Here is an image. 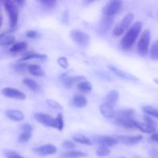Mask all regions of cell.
Returning <instances> with one entry per match:
<instances>
[{"mask_svg":"<svg viewBox=\"0 0 158 158\" xmlns=\"http://www.w3.org/2000/svg\"><path fill=\"white\" fill-rule=\"evenodd\" d=\"M142 28H143V25L140 22H136L131 26V28L128 29L127 33L123 35L121 42H120L121 46L123 49L127 50L134 46L139 34L141 32Z\"/></svg>","mask_w":158,"mask_h":158,"instance_id":"cell-1","label":"cell"},{"mask_svg":"<svg viewBox=\"0 0 158 158\" xmlns=\"http://www.w3.org/2000/svg\"><path fill=\"white\" fill-rule=\"evenodd\" d=\"M2 3L3 4L5 10L7 12L8 16H9V24L12 29L16 26L17 23L19 19V9L13 1H2Z\"/></svg>","mask_w":158,"mask_h":158,"instance_id":"cell-2","label":"cell"},{"mask_svg":"<svg viewBox=\"0 0 158 158\" xmlns=\"http://www.w3.org/2000/svg\"><path fill=\"white\" fill-rule=\"evenodd\" d=\"M134 14L129 13L127 15H125L123 18V19L120 22H119L116 26L114 27V30H113V34L115 36H120L122 35L125 32H126L127 29H128V28L130 27L131 24L132 23L133 20H134Z\"/></svg>","mask_w":158,"mask_h":158,"instance_id":"cell-3","label":"cell"},{"mask_svg":"<svg viewBox=\"0 0 158 158\" xmlns=\"http://www.w3.org/2000/svg\"><path fill=\"white\" fill-rule=\"evenodd\" d=\"M150 43H151V32L148 29H145L137 43V51L140 55L144 56L148 53Z\"/></svg>","mask_w":158,"mask_h":158,"instance_id":"cell-4","label":"cell"},{"mask_svg":"<svg viewBox=\"0 0 158 158\" xmlns=\"http://www.w3.org/2000/svg\"><path fill=\"white\" fill-rule=\"evenodd\" d=\"M70 36L72 40L75 43H77L79 46H86L89 44L90 42V38L89 35L85 33L84 32L78 29H73L71 31Z\"/></svg>","mask_w":158,"mask_h":158,"instance_id":"cell-5","label":"cell"},{"mask_svg":"<svg viewBox=\"0 0 158 158\" xmlns=\"http://www.w3.org/2000/svg\"><path fill=\"white\" fill-rule=\"evenodd\" d=\"M122 8V2L115 0V1L108 2L104 6L103 10V15H110L114 17L116 14L118 13Z\"/></svg>","mask_w":158,"mask_h":158,"instance_id":"cell-6","label":"cell"},{"mask_svg":"<svg viewBox=\"0 0 158 158\" xmlns=\"http://www.w3.org/2000/svg\"><path fill=\"white\" fill-rule=\"evenodd\" d=\"M35 119L41 124L46 127L56 128V119L49 114H43V113H36L34 115Z\"/></svg>","mask_w":158,"mask_h":158,"instance_id":"cell-7","label":"cell"},{"mask_svg":"<svg viewBox=\"0 0 158 158\" xmlns=\"http://www.w3.org/2000/svg\"><path fill=\"white\" fill-rule=\"evenodd\" d=\"M2 94L9 98L16 99V100H25L26 97V94L22 91L12 87H6L2 89Z\"/></svg>","mask_w":158,"mask_h":158,"instance_id":"cell-8","label":"cell"},{"mask_svg":"<svg viewBox=\"0 0 158 158\" xmlns=\"http://www.w3.org/2000/svg\"><path fill=\"white\" fill-rule=\"evenodd\" d=\"M116 138L117 140L121 142L122 143L127 146H131V145H134L136 143H139L143 140V136L142 135H137V136H117Z\"/></svg>","mask_w":158,"mask_h":158,"instance_id":"cell-9","label":"cell"},{"mask_svg":"<svg viewBox=\"0 0 158 158\" xmlns=\"http://www.w3.org/2000/svg\"><path fill=\"white\" fill-rule=\"evenodd\" d=\"M60 81L62 82V83H63V84L67 88L72 87L73 85L76 84L77 82H80V83L81 80H84L83 77H70V76L68 75L67 73H63L61 76H60Z\"/></svg>","mask_w":158,"mask_h":158,"instance_id":"cell-10","label":"cell"},{"mask_svg":"<svg viewBox=\"0 0 158 158\" xmlns=\"http://www.w3.org/2000/svg\"><path fill=\"white\" fill-rule=\"evenodd\" d=\"M33 152L36 153V154H40V155L43 156H47V155H52L56 152L57 149L56 147L52 144H46L43 145V146L38 147V148H35L32 149Z\"/></svg>","mask_w":158,"mask_h":158,"instance_id":"cell-11","label":"cell"},{"mask_svg":"<svg viewBox=\"0 0 158 158\" xmlns=\"http://www.w3.org/2000/svg\"><path fill=\"white\" fill-rule=\"evenodd\" d=\"M95 140L97 143L100 144V146H105L110 148V147H114L118 143V140L117 138L112 137H108V136H99L96 137Z\"/></svg>","mask_w":158,"mask_h":158,"instance_id":"cell-12","label":"cell"},{"mask_svg":"<svg viewBox=\"0 0 158 158\" xmlns=\"http://www.w3.org/2000/svg\"><path fill=\"white\" fill-rule=\"evenodd\" d=\"M110 69L115 74L116 76L119 77L120 78L123 79V80H132V81H138L139 79L134 77V75L125 72V71L121 70V69H118L117 67H115L114 66H109Z\"/></svg>","mask_w":158,"mask_h":158,"instance_id":"cell-13","label":"cell"},{"mask_svg":"<svg viewBox=\"0 0 158 158\" xmlns=\"http://www.w3.org/2000/svg\"><path fill=\"white\" fill-rule=\"evenodd\" d=\"M113 22H114V17L103 15L101 21H100V25H99V32H101V33L106 32L112 26Z\"/></svg>","mask_w":158,"mask_h":158,"instance_id":"cell-14","label":"cell"},{"mask_svg":"<svg viewBox=\"0 0 158 158\" xmlns=\"http://www.w3.org/2000/svg\"><path fill=\"white\" fill-rule=\"evenodd\" d=\"M100 109L101 114L106 118H114L115 116V111H114L113 106L106 102L103 103L100 105Z\"/></svg>","mask_w":158,"mask_h":158,"instance_id":"cell-15","label":"cell"},{"mask_svg":"<svg viewBox=\"0 0 158 158\" xmlns=\"http://www.w3.org/2000/svg\"><path fill=\"white\" fill-rule=\"evenodd\" d=\"M5 114L9 120L15 122L22 121L24 119V114L18 110H7Z\"/></svg>","mask_w":158,"mask_h":158,"instance_id":"cell-16","label":"cell"},{"mask_svg":"<svg viewBox=\"0 0 158 158\" xmlns=\"http://www.w3.org/2000/svg\"><path fill=\"white\" fill-rule=\"evenodd\" d=\"M136 128L140 130V131L146 134H154L157 131V127L151 126V125L148 124L146 123H141V122L136 121L135 122Z\"/></svg>","mask_w":158,"mask_h":158,"instance_id":"cell-17","label":"cell"},{"mask_svg":"<svg viewBox=\"0 0 158 158\" xmlns=\"http://www.w3.org/2000/svg\"><path fill=\"white\" fill-rule=\"evenodd\" d=\"M135 122V120H134L133 119L129 118H123V117H118L116 119V123L117 124L124 128H127V129H134V128H136Z\"/></svg>","mask_w":158,"mask_h":158,"instance_id":"cell-18","label":"cell"},{"mask_svg":"<svg viewBox=\"0 0 158 158\" xmlns=\"http://www.w3.org/2000/svg\"><path fill=\"white\" fill-rule=\"evenodd\" d=\"M9 32H2L0 35V45L1 46H9L15 44V38L14 35H9Z\"/></svg>","mask_w":158,"mask_h":158,"instance_id":"cell-19","label":"cell"},{"mask_svg":"<svg viewBox=\"0 0 158 158\" xmlns=\"http://www.w3.org/2000/svg\"><path fill=\"white\" fill-rule=\"evenodd\" d=\"M72 103L74 106L78 108L84 107L87 105L88 100L85 97L82 95H77L73 98Z\"/></svg>","mask_w":158,"mask_h":158,"instance_id":"cell-20","label":"cell"},{"mask_svg":"<svg viewBox=\"0 0 158 158\" xmlns=\"http://www.w3.org/2000/svg\"><path fill=\"white\" fill-rule=\"evenodd\" d=\"M23 83L25 86H27L29 89L34 92H38L40 89V86L37 82H35L34 80L29 78H26L23 80Z\"/></svg>","mask_w":158,"mask_h":158,"instance_id":"cell-21","label":"cell"},{"mask_svg":"<svg viewBox=\"0 0 158 158\" xmlns=\"http://www.w3.org/2000/svg\"><path fill=\"white\" fill-rule=\"evenodd\" d=\"M28 70L32 76H35V77H43L45 75L44 71L41 69L39 65L36 64L29 65Z\"/></svg>","mask_w":158,"mask_h":158,"instance_id":"cell-22","label":"cell"},{"mask_svg":"<svg viewBox=\"0 0 158 158\" xmlns=\"http://www.w3.org/2000/svg\"><path fill=\"white\" fill-rule=\"evenodd\" d=\"M47 58L46 55L45 54H40V53H33V52H27L25 54L22 58H20L18 60V62H24L26 60H31V59H42V60H45Z\"/></svg>","mask_w":158,"mask_h":158,"instance_id":"cell-23","label":"cell"},{"mask_svg":"<svg viewBox=\"0 0 158 158\" xmlns=\"http://www.w3.org/2000/svg\"><path fill=\"white\" fill-rule=\"evenodd\" d=\"M73 140L75 142L82 143V144L88 145V146L93 145V142L91 141L88 137H86V136L83 135V134H75V135H73Z\"/></svg>","mask_w":158,"mask_h":158,"instance_id":"cell-24","label":"cell"},{"mask_svg":"<svg viewBox=\"0 0 158 158\" xmlns=\"http://www.w3.org/2000/svg\"><path fill=\"white\" fill-rule=\"evenodd\" d=\"M86 157V154L82 151H71L68 152L63 153L61 155L62 158H80Z\"/></svg>","mask_w":158,"mask_h":158,"instance_id":"cell-25","label":"cell"},{"mask_svg":"<svg viewBox=\"0 0 158 158\" xmlns=\"http://www.w3.org/2000/svg\"><path fill=\"white\" fill-rule=\"evenodd\" d=\"M119 99V93L117 90H111L107 94L106 97V103H110V105H114Z\"/></svg>","mask_w":158,"mask_h":158,"instance_id":"cell-26","label":"cell"},{"mask_svg":"<svg viewBox=\"0 0 158 158\" xmlns=\"http://www.w3.org/2000/svg\"><path fill=\"white\" fill-rule=\"evenodd\" d=\"M27 48V43L26 42H19V43H15L10 48V52L16 53V52H22V51L25 50Z\"/></svg>","mask_w":158,"mask_h":158,"instance_id":"cell-27","label":"cell"},{"mask_svg":"<svg viewBox=\"0 0 158 158\" xmlns=\"http://www.w3.org/2000/svg\"><path fill=\"white\" fill-rule=\"evenodd\" d=\"M77 88L80 92L86 94V93H89L92 90V85L88 81H83L79 83Z\"/></svg>","mask_w":158,"mask_h":158,"instance_id":"cell-28","label":"cell"},{"mask_svg":"<svg viewBox=\"0 0 158 158\" xmlns=\"http://www.w3.org/2000/svg\"><path fill=\"white\" fill-rule=\"evenodd\" d=\"M150 57L152 60H158V40L153 43L150 49Z\"/></svg>","mask_w":158,"mask_h":158,"instance_id":"cell-29","label":"cell"},{"mask_svg":"<svg viewBox=\"0 0 158 158\" xmlns=\"http://www.w3.org/2000/svg\"><path fill=\"white\" fill-rule=\"evenodd\" d=\"M143 111L148 115H151L152 117L158 119V109L157 108L153 107L151 106H144L143 107Z\"/></svg>","mask_w":158,"mask_h":158,"instance_id":"cell-30","label":"cell"},{"mask_svg":"<svg viewBox=\"0 0 158 158\" xmlns=\"http://www.w3.org/2000/svg\"><path fill=\"white\" fill-rule=\"evenodd\" d=\"M64 127V120L62 114H58L57 117H56V129L59 131H63Z\"/></svg>","mask_w":158,"mask_h":158,"instance_id":"cell-31","label":"cell"},{"mask_svg":"<svg viewBox=\"0 0 158 158\" xmlns=\"http://www.w3.org/2000/svg\"><path fill=\"white\" fill-rule=\"evenodd\" d=\"M119 117H123V118H129L133 119L134 115V110L132 109H127L124 110H122L119 113Z\"/></svg>","mask_w":158,"mask_h":158,"instance_id":"cell-32","label":"cell"},{"mask_svg":"<svg viewBox=\"0 0 158 158\" xmlns=\"http://www.w3.org/2000/svg\"><path fill=\"white\" fill-rule=\"evenodd\" d=\"M28 66L27 64L23 62H21V63H15V65H13V69L16 71L17 73H24L26 72V69H28Z\"/></svg>","mask_w":158,"mask_h":158,"instance_id":"cell-33","label":"cell"},{"mask_svg":"<svg viewBox=\"0 0 158 158\" xmlns=\"http://www.w3.org/2000/svg\"><path fill=\"white\" fill-rule=\"evenodd\" d=\"M110 153V150L105 146H100L98 149L97 150V155L100 157H106L108 156Z\"/></svg>","mask_w":158,"mask_h":158,"instance_id":"cell-34","label":"cell"},{"mask_svg":"<svg viewBox=\"0 0 158 158\" xmlns=\"http://www.w3.org/2000/svg\"><path fill=\"white\" fill-rule=\"evenodd\" d=\"M32 137V134L29 132H23L18 137V141L19 143H26L29 140V139Z\"/></svg>","mask_w":158,"mask_h":158,"instance_id":"cell-35","label":"cell"},{"mask_svg":"<svg viewBox=\"0 0 158 158\" xmlns=\"http://www.w3.org/2000/svg\"><path fill=\"white\" fill-rule=\"evenodd\" d=\"M40 2L48 9H52L56 5V1L55 0H43V1H40Z\"/></svg>","mask_w":158,"mask_h":158,"instance_id":"cell-36","label":"cell"},{"mask_svg":"<svg viewBox=\"0 0 158 158\" xmlns=\"http://www.w3.org/2000/svg\"><path fill=\"white\" fill-rule=\"evenodd\" d=\"M6 158H25L23 156L20 155L19 154H18L17 152L14 151H6V154H5Z\"/></svg>","mask_w":158,"mask_h":158,"instance_id":"cell-37","label":"cell"},{"mask_svg":"<svg viewBox=\"0 0 158 158\" xmlns=\"http://www.w3.org/2000/svg\"><path fill=\"white\" fill-rule=\"evenodd\" d=\"M57 62H58V64L60 65L62 68H63V69H66V68H68V66H69V63H68V60L66 57H60V58L58 59V60H57Z\"/></svg>","mask_w":158,"mask_h":158,"instance_id":"cell-38","label":"cell"},{"mask_svg":"<svg viewBox=\"0 0 158 158\" xmlns=\"http://www.w3.org/2000/svg\"><path fill=\"white\" fill-rule=\"evenodd\" d=\"M46 103H47V104L49 105V106L54 108V109H60V110L63 109V106H62L61 105L58 103V102L55 101V100H46Z\"/></svg>","mask_w":158,"mask_h":158,"instance_id":"cell-39","label":"cell"},{"mask_svg":"<svg viewBox=\"0 0 158 158\" xmlns=\"http://www.w3.org/2000/svg\"><path fill=\"white\" fill-rule=\"evenodd\" d=\"M63 147L65 149L73 150L76 148V144L70 140H65L63 143Z\"/></svg>","mask_w":158,"mask_h":158,"instance_id":"cell-40","label":"cell"},{"mask_svg":"<svg viewBox=\"0 0 158 158\" xmlns=\"http://www.w3.org/2000/svg\"><path fill=\"white\" fill-rule=\"evenodd\" d=\"M143 120H144L145 123H148V124L151 125V126L157 127V123H156V121H154V120H153L151 117H149L148 116H144V117H143Z\"/></svg>","mask_w":158,"mask_h":158,"instance_id":"cell-41","label":"cell"},{"mask_svg":"<svg viewBox=\"0 0 158 158\" xmlns=\"http://www.w3.org/2000/svg\"><path fill=\"white\" fill-rule=\"evenodd\" d=\"M21 130L23 132L31 133L32 131V127L31 126V125L28 124V123H26V124L23 125V126L21 127Z\"/></svg>","mask_w":158,"mask_h":158,"instance_id":"cell-42","label":"cell"},{"mask_svg":"<svg viewBox=\"0 0 158 158\" xmlns=\"http://www.w3.org/2000/svg\"><path fill=\"white\" fill-rule=\"evenodd\" d=\"M26 36L31 39L35 38L37 36V32L35 30H29L26 32Z\"/></svg>","mask_w":158,"mask_h":158,"instance_id":"cell-43","label":"cell"},{"mask_svg":"<svg viewBox=\"0 0 158 158\" xmlns=\"http://www.w3.org/2000/svg\"><path fill=\"white\" fill-rule=\"evenodd\" d=\"M150 155L152 158H158V150L156 148H151L150 150Z\"/></svg>","mask_w":158,"mask_h":158,"instance_id":"cell-44","label":"cell"},{"mask_svg":"<svg viewBox=\"0 0 158 158\" xmlns=\"http://www.w3.org/2000/svg\"><path fill=\"white\" fill-rule=\"evenodd\" d=\"M151 139L154 142L158 143V133H154L151 136Z\"/></svg>","mask_w":158,"mask_h":158,"instance_id":"cell-45","label":"cell"},{"mask_svg":"<svg viewBox=\"0 0 158 158\" xmlns=\"http://www.w3.org/2000/svg\"><path fill=\"white\" fill-rule=\"evenodd\" d=\"M13 2L15 3V5L17 6V7H19H19H22L23 5V3H24V2L23 1H13Z\"/></svg>","mask_w":158,"mask_h":158,"instance_id":"cell-46","label":"cell"},{"mask_svg":"<svg viewBox=\"0 0 158 158\" xmlns=\"http://www.w3.org/2000/svg\"><path fill=\"white\" fill-rule=\"evenodd\" d=\"M154 82H155V83H157L158 84V79H155V80H154Z\"/></svg>","mask_w":158,"mask_h":158,"instance_id":"cell-47","label":"cell"},{"mask_svg":"<svg viewBox=\"0 0 158 158\" xmlns=\"http://www.w3.org/2000/svg\"><path fill=\"white\" fill-rule=\"evenodd\" d=\"M121 158H125V157H121Z\"/></svg>","mask_w":158,"mask_h":158,"instance_id":"cell-48","label":"cell"}]
</instances>
